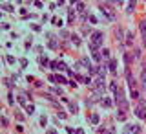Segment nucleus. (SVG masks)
Returning <instances> with one entry per match:
<instances>
[{
	"label": "nucleus",
	"instance_id": "nucleus-1",
	"mask_svg": "<svg viewBox=\"0 0 146 134\" xmlns=\"http://www.w3.org/2000/svg\"><path fill=\"white\" fill-rule=\"evenodd\" d=\"M101 44H102V33H101V31H95V33L91 35L89 50H91V52H95V50H97V46H101Z\"/></svg>",
	"mask_w": 146,
	"mask_h": 134
},
{
	"label": "nucleus",
	"instance_id": "nucleus-8",
	"mask_svg": "<svg viewBox=\"0 0 146 134\" xmlns=\"http://www.w3.org/2000/svg\"><path fill=\"white\" fill-rule=\"evenodd\" d=\"M93 59H95V61H101V59H102V55L95 50V52H93Z\"/></svg>",
	"mask_w": 146,
	"mask_h": 134
},
{
	"label": "nucleus",
	"instance_id": "nucleus-15",
	"mask_svg": "<svg viewBox=\"0 0 146 134\" xmlns=\"http://www.w3.org/2000/svg\"><path fill=\"white\" fill-rule=\"evenodd\" d=\"M102 105H104V107H110V105H111V101L104 98V99H102Z\"/></svg>",
	"mask_w": 146,
	"mask_h": 134
},
{
	"label": "nucleus",
	"instance_id": "nucleus-21",
	"mask_svg": "<svg viewBox=\"0 0 146 134\" xmlns=\"http://www.w3.org/2000/svg\"><path fill=\"white\" fill-rule=\"evenodd\" d=\"M102 57L108 59V57H110V52H108V50H104V52H102Z\"/></svg>",
	"mask_w": 146,
	"mask_h": 134
},
{
	"label": "nucleus",
	"instance_id": "nucleus-20",
	"mask_svg": "<svg viewBox=\"0 0 146 134\" xmlns=\"http://www.w3.org/2000/svg\"><path fill=\"white\" fill-rule=\"evenodd\" d=\"M131 98H133V99H137V98H139V94H137V90H131Z\"/></svg>",
	"mask_w": 146,
	"mask_h": 134
},
{
	"label": "nucleus",
	"instance_id": "nucleus-6",
	"mask_svg": "<svg viewBox=\"0 0 146 134\" xmlns=\"http://www.w3.org/2000/svg\"><path fill=\"white\" fill-rule=\"evenodd\" d=\"M131 132H133V134H141V127L139 125H133V127H131Z\"/></svg>",
	"mask_w": 146,
	"mask_h": 134
},
{
	"label": "nucleus",
	"instance_id": "nucleus-25",
	"mask_svg": "<svg viewBox=\"0 0 146 134\" xmlns=\"http://www.w3.org/2000/svg\"><path fill=\"white\" fill-rule=\"evenodd\" d=\"M115 2H119V4H121V2H122V0H115Z\"/></svg>",
	"mask_w": 146,
	"mask_h": 134
},
{
	"label": "nucleus",
	"instance_id": "nucleus-16",
	"mask_svg": "<svg viewBox=\"0 0 146 134\" xmlns=\"http://www.w3.org/2000/svg\"><path fill=\"white\" fill-rule=\"evenodd\" d=\"M124 61H126V64H130V61H131V55H130V53L124 55Z\"/></svg>",
	"mask_w": 146,
	"mask_h": 134
},
{
	"label": "nucleus",
	"instance_id": "nucleus-19",
	"mask_svg": "<svg viewBox=\"0 0 146 134\" xmlns=\"http://www.w3.org/2000/svg\"><path fill=\"white\" fill-rule=\"evenodd\" d=\"M49 46H51V48H57V40L51 39V40H49Z\"/></svg>",
	"mask_w": 146,
	"mask_h": 134
},
{
	"label": "nucleus",
	"instance_id": "nucleus-7",
	"mask_svg": "<svg viewBox=\"0 0 146 134\" xmlns=\"http://www.w3.org/2000/svg\"><path fill=\"white\" fill-rule=\"evenodd\" d=\"M141 81H143L144 85H146V66L143 68V73H141Z\"/></svg>",
	"mask_w": 146,
	"mask_h": 134
},
{
	"label": "nucleus",
	"instance_id": "nucleus-23",
	"mask_svg": "<svg viewBox=\"0 0 146 134\" xmlns=\"http://www.w3.org/2000/svg\"><path fill=\"white\" fill-rule=\"evenodd\" d=\"M75 134H84V131H82V129H77V131H75Z\"/></svg>",
	"mask_w": 146,
	"mask_h": 134
},
{
	"label": "nucleus",
	"instance_id": "nucleus-18",
	"mask_svg": "<svg viewBox=\"0 0 146 134\" xmlns=\"http://www.w3.org/2000/svg\"><path fill=\"white\" fill-rule=\"evenodd\" d=\"M71 40L75 42V46H79V44H81V40H79V37H71Z\"/></svg>",
	"mask_w": 146,
	"mask_h": 134
},
{
	"label": "nucleus",
	"instance_id": "nucleus-14",
	"mask_svg": "<svg viewBox=\"0 0 146 134\" xmlns=\"http://www.w3.org/2000/svg\"><path fill=\"white\" fill-rule=\"evenodd\" d=\"M40 64H42V66H48V59H46V57H40Z\"/></svg>",
	"mask_w": 146,
	"mask_h": 134
},
{
	"label": "nucleus",
	"instance_id": "nucleus-4",
	"mask_svg": "<svg viewBox=\"0 0 146 134\" xmlns=\"http://www.w3.org/2000/svg\"><path fill=\"white\" fill-rule=\"evenodd\" d=\"M133 7H135V0H130V2H128V9H126V11L131 13V11H133Z\"/></svg>",
	"mask_w": 146,
	"mask_h": 134
},
{
	"label": "nucleus",
	"instance_id": "nucleus-12",
	"mask_svg": "<svg viewBox=\"0 0 146 134\" xmlns=\"http://www.w3.org/2000/svg\"><path fill=\"white\" fill-rule=\"evenodd\" d=\"M73 18H75V13H73V11H69V17H68V22H69V24L73 22Z\"/></svg>",
	"mask_w": 146,
	"mask_h": 134
},
{
	"label": "nucleus",
	"instance_id": "nucleus-17",
	"mask_svg": "<svg viewBox=\"0 0 146 134\" xmlns=\"http://www.w3.org/2000/svg\"><path fill=\"white\" fill-rule=\"evenodd\" d=\"M57 83H60V85H62V83H66V79L62 75H57Z\"/></svg>",
	"mask_w": 146,
	"mask_h": 134
},
{
	"label": "nucleus",
	"instance_id": "nucleus-2",
	"mask_svg": "<svg viewBox=\"0 0 146 134\" xmlns=\"http://www.w3.org/2000/svg\"><path fill=\"white\" fill-rule=\"evenodd\" d=\"M135 114H137V118L146 119V108H144V107H139L137 110H135Z\"/></svg>",
	"mask_w": 146,
	"mask_h": 134
},
{
	"label": "nucleus",
	"instance_id": "nucleus-9",
	"mask_svg": "<svg viewBox=\"0 0 146 134\" xmlns=\"http://www.w3.org/2000/svg\"><path fill=\"white\" fill-rule=\"evenodd\" d=\"M26 110H27V114L31 116V114L35 112V107H33V105H27V107H26Z\"/></svg>",
	"mask_w": 146,
	"mask_h": 134
},
{
	"label": "nucleus",
	"instance_id": "nucleus-5",
	"mask_svg": "<svg viewBox=\"0 0 146 134\" xmlns=\"http://www.w3.org/2000/svg\"><path fill=\"white\" fill-rule=\"evenodd\" d=\"M115 66H117V61H113V59H111V61H110V70L113 72V73H115V70H117Z\"/></svg>",
	"mask_w": 146,
	"mask_h": 134
},
{
	"label": "nucleus",
	"instance_id": "nucleus-24",
	"mask_svg": "<svg viewBox=\"0 0 146 134\" xmlns=\"http://www.w3.org/2000/svg\"><path fill=\"white\" fill-rule=\"evenodd\" d=\"M48 134H57V132H55V131H49V132H48Z\"/></svg>",
	"mask_w": 146,
	"mask_h": 134
},
{
	"label": "nucleus",
	"instance_id": "nucleus-22",
	"mask_svg": "<svg viewBox=\"0 0 146 134\" xmlns=\"http://www.w3.org/2000/svg\"><path fill=\"white\" fill-rule=\"evenodd\" d=\"M46 121H48V119H46V116H42V118H40V125H46Z\"/></svg>",
	"mask_w": 146,
	"mask_h": 134
},
{
	"label": "nucleus",
	"instance_id": "nucleus-3",
	"mask_svg": "<svg viewBox=\"0 0 146 134\" xmlns=\"http://www.w3.org/2000/svg\"><path fill=\"white\" fill-rule=\"evenodd\" d=\"M81 63H82V64H84V66H86V68H88V70H89V68H93V66H91V63H89V59H88V57H84V59H82V61H81Z\"/></svg>",
	"mask_w": 146,
	"mask_h": 134
},
{
	"label": "nucleus",
	"instance_id": "nucleus-10",
	"mask_svg": "<svg viewBox=\"0 0 146 134\" xmlns=\"http://www.w3.org/2000/svg\"><path fill=\"white\" fill-rule=\"evenodd\" d=\"M131 39H133V35H131V33H126V44H131Z\"/></svg>",
	"mask_w": 146,
	"mask_h": 134
},
{
	"label": "nucleus",
	"instance_id": "nucleus-13",
	"mask_svg": "<svg viewBox=\"0 0 146 134\" xmlns=\"http://www.w3.org/2000/svg\"><path fill=\"white\" fill-rule=\"evenodd\" d=\"M141 31H143V33H144V31H146V20H143V22H141Z\"/></svg>",
	"mask_w": 146,
	"mask_h": 134
},
{
	"label": "nucleus",
	"instance_id": "nucleus-11",
	"mask_svg": "<svg viewBox=\"0 0 146 134\" xmlns=\"http://www.w3.org/2000/svg\"><path fill=\"white\" fill-rule=\"evenodd\" d=\"M91 123H93V125H97V123H99V116H97V114H93V116H91Z\"/></svg>",
	"mask_w": 146,
	"mask_h": 134
}]
</instances>
